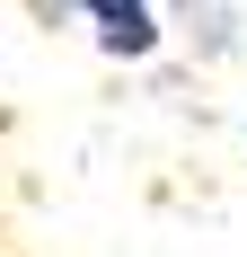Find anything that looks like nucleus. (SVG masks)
Here are the masks:
<instances>
[{
	"mask_svg": "<svg viewBox=\"0 0 247 257\" xmlns=\"http://www.w3.org/2000/svg\"><path fill=\"white\" fill-rule=\"evenodd\" d=\"M36 18H71V27H88V45H98L106 62H150V53L168 45L159 0H36Z\"/></svg>",
	"mask_w": 247,
	"mask_h": 257,
	"instance_id": "nucleus-1",
	"label": "nucleus"
}]
</instances>
